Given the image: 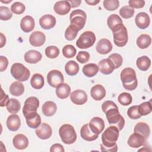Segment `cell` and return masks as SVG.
I'll return each instance as SVG.
<instances>
[{
  "instance_id": "1",
  "label": "cell",
  "mask_w": 152,
  "mask_h": 152,
  "mask_svg": "<svg viewBox=\"0 0 152 152\" xmlns=\"http://www.w3.org/2000/svg\"><path fill=\"white\" fill-rule=\"evenodd\" d=\"M102 109L106 114L109 124L121 131L125 125V119L120 114L116 103L111 100L105 101L102 104Z\"/></svg>"
},
{
  "instance_id": "2",
  "label": "cell",
  "mask_w": 152,
  "mask_h": 152,
  "mask_svg": "<svg viewBox=\"0 0 152 152\" xmlns=\"http://www.w3.org/2000/svg\"><path fill=\"white\" fill-rule=\"evenodd\" d=\"M119 135V131L115 126L107 127L102 135V144H100L102 151L116 152L118 145L116 143Z\"/></svg>"
},
{
  "instance_id": "3",
  "label": "cell",
  "mask_w": 152,
  "mask_h": 152,
  "mask_svg": "<svg viewBox=\"0 0 152 152\" xmlns=\"http://www.w3.org/2000/svg\"><path fill=\"white\" fill-rule=\"evenodd\" d=\"M121 80L123 87L127 90H135L138 86V81L135 70L130 67L124 68L121 72Z\"/></svg>"
},
{
  "instance_id": "4",
  "label": "cell",
  "mask_w": 152,
  "mask_h": 152,
  "mask_svg": "<svg viewBox=\"0 0 152 152\" xmlns=\"http://www.w3.org/2000/svg\"><path fill=\"white\" fill-rule=\"evenodd\" d=\"M113 42L118 47L125 46L128 40V31L126 27L123 24L116 26L112 30Z\"/></svg>"
},
{
  "instance_id": "5",
  "label": "cell",
  "mask_w": 152,
  "mask_h": 152,
  "mask_svg": "<svg viewBox=\"0 0 152 152\" xmlns=\"http://www.w3.org/2000/svg\"><path fill=\"white\" fill-rule=\"evenodd\" d=\"M59 135L62 141L66 144H73L77 140V134L74 128L69 124L62 125L59 128Z\"/></svg>"
},
{
  "instance_id": "6",
  "label": "cell",
  "mask_w": 152,
  "mask_h": 152,
  "mask_svg": "<svg viewBox=\"0 0 152 152\" xmlns=\"http://www.w3.org/2000/svg\"><path fill=\"white\" fill-rule=\"evenodd\" d=\"M11 74L18 81H26L30 75L29 69L21 63H14L12 65Z\"/></svg>"
},
{
  "instance_id": "7",
  "label": "cell",
  "mask_w": 152,
  "mask_h": 152,
  "mask_svg": "<svg viewBox=\"0 0 152 152\" xmlns=\"http://www.w3.org/2000/svg\"><path fill=\"white\" fill-rule=\"evenodd\" d=\"M86 18L87 15L84 11L81 10H74L69 15L70 24L75 26L80 31L84 27Z\"/></svg>"
},
{
  "instance_id": "8",
  "label": "cell",
  "mask_w": 152,
  "mask_h": 152,
  "mask_svg": "<svg viewBox=\"0 0 152 152\" xmlns=\"http://www.w3.org/2000/svg\"><path fill=\"white\" fill-rule=\"evenodd\" d=\"M96 41V36L93 31H86L83 33L76 42L80 49H87L91 47Z\"/></svg>"
},
{
  "instance_id": "9",
  "label": "cell",
  "mask_w": 152,
  "mask_h": 152,
  "mask_svg": "<svg viewBox=\"0 0 152 152\" xmlns=\"http://www.w3.org/2000/svg\"><path fill=\"white\" fill-rule=\"evenodd\" d=\"M47 81L51 87L56 88L59 84L64 83V78L61 71L53 69L48 72L47 75Z\"/></svg>"
},
{
  "instance_id": "10",
  "label": "cell",
  "mask_w": 152,
  "mask_h": 152,
  "mask_svg": "<svg viewBox=\"0 0 152 152\" xmlns=\"http://www.w3.org/2000/svg\"><path fill=\"white\" fill-rule=\"evenodd\" d=\"M39 106V100L37 97L31 96L27 98L24 102L23 108V113L24 117L31 113L36 112Z\"/></svg>"
},
{
  "instance_id": "11",
  "label": "cell",
  "mask_w": 152,
  "mask_h": 152,
  "mask_svg": "<svg viewBox=\"0 0 152 152\" xmlns=\"http://www.w3.org/2000/svg\"><path fill=\"white\" fill-rule=\"evenodd\" d=\"M70 99L77 105H83L87 101V94L84 90H76L70 94Z\"/></svg>"
},
{
  "instance_id": "12",
  "label": "cell",
  "mask_w": 152,
  "mask_h": 152,
  "mask_svg": "<svg viewBox=\"0 0 152 152\" xmlns=\"http://www.w3.org/2000/svg\"><path fill=\"white\" fill-rule=\"evenodd\" d=\"M46 41L45 34L40 31H35L33 32L29 37V42L31 45L34 47H39L42 46Z\"/></svg>"
},
{
  "instance_id": "13",
  "label": "cell",
  "mask_w": 152,
  "mask_h": 152,
  "mask_svg": "<svg viewBox=\"0 0 152 152\" xmlns=\"http://www.w3.org/2000/svg\"><path fill=\"white\" fill-rule=\"evenodd\" d=\"M36 135L41 140H47L49 138L52 134V129L50 126L46 124L43 123L36 128L35 131Z\"/></svg>"
},
{
  "instance_id": "14",
  "label": "cell",
  "mask_w": 152,
  "mask_h": 152,
  "mask_svg": "<svg viewBox=\"0 0 152 152\" xmlns=\"http://www.w3.org/2000/svg\"><path fill=\"white\" fill-rule=\"evenodd\" d=\"M89 127L91 130L95 134H99L104 128V122L100 117H93L88 124Z\"/></svg>"
},
{
  "instance_id": "15",
  "label": "cell",
  "mask_w": 152,
  "mask_h": 152,
  "mask_svg": "<svg viewBox=\"0 0 152 152\" xmlns=\"http://www.w3.org/2000/svg\"><path fill=\"white\" fill-rule=\"evenodd\" d=\"M146 140H147L140 134L134 132L129 137L128 144L132 148H139L145 144Z\"/></svg>"
},
{
  "instance_id": "16",
  "label": "cell",
  "mask_w": 152,
  "mask_h": 152,
  "mask_svg": "<svg viewBox=\"0 0 152 152\" xmlns=\"http://www.w3.org/2000/svg\"><path fill=\"white\" fill-rule=\"evenodd\" d=\"M135 22L136 26L139 28L145 29L149 26L150 24V18L146 12H141L136 15Z\"/></svg>"
},
{
  "instance_id": "17",
  "label": "cell",
  "mask_w": 152,
  "mask_h": 152,
  "mask_svg": "<svg viewBox=\"0 0 152 152\" xmlns=\"http://www.w3.org/2000/svg\"><path fill=\"white\" fill-rule=\"evenodd\" d=\"M39 24L43 29L49 30L55 26L56 18L50 14L44 15L39 19Z\"/></svg>"
},
{
  "instance_id": "18",
  "label": "cell",
  "mask_w": 152,
  "mask_h": 152,
  "mask_svg": "<svg viewBox=\"0 0 152 152\" xmlns=\"http://www.w3.org/2000/svg\"><path fill=\"white\" fill-rule=\"evenodd\" d=\"M96 49L98 53L104 55L108 53L112 50V45L108 39H102L97 43Z\"/></svg>"
},
{
  "instance_id": "19",
  "label": "cell",
  "mask_w": 152,
  "mask_h": 152,
  "mask_svg": "<svg viewBox=\"0 0 152 152\" xmlns=\"http://www.w3.org/2000/svg\"><path fill=\"white\" fill-rule=\"evenodd\" d=\"M14 147L18 150H24L28 145V140L27 137L23 134H17L12 140Z\"/></svg>"
},
{
  "instance_id": "20",
  "label": "cell",
  "mask_w": 152,
  "mask_h": 152,
  "mask_svg": "<svg viewBox=\"0 0 152 152\" xmlns=\"http://www.w3.org/2000/svg\"><path fill=\"white\" fill-rule=\"evenodd\" d=\"M71 8V5L68 1H60L55 4L53 10L57 14L64 15L69 12Z\"/></svg>"
},
{
  "instance_id": "21",
  "label": "cell",
  "mask_w": 152,
  "mask_h": 152,
  "mask_svg": "<svg viewBox=\"0 0 152 152\" xmlns=\"http://www.w3.org/2000/svg\"><path fill=\"white\" fill-rule=\"evenodd\" d=\"M80 135L81 138L87 141H92L96 140L99 137V134L94 133L89 127L88 124L84 125L80 130Z\"/></svg>"
},
{
  "instance_id": "22",
  "label": "cell",
  "mask_w": 152,
  "mask_h": 152,
  "mask_svg": "<svg viewBox=\"0 0 152 152\" xmlns=\"http://www.w3.org/2000/svg\"><path fill=\"white\" fill-rule=\"evenodd\" d=\"M98 67L100 72L104 75L110 74L115 69L112 62L108 58L100 61L98 64Z\"/></svg>"
},
{
  "instance_id": "23",
  "label": "cell",
  "mask_w": 152,
  "mask_h": 152,
  "mask_svg": "<svg viewBox=\"0 0 152 152\" xmlns=\"http://www.w3.org/2000/svg\"><path fill=\"white\" fill-rule=\"evenodd\" d=\"M27 125L28 127L36 129L41 124L40 116L36 112L31 113L25 116Z\"/></svg>"
},
{
  "instance_id": "24",
  "label": "cell",
  "mask_w": 152,
  "mask_h": 152,
  "mask_svg": "<svg viewBox=\"0 0 152 152\" xmlns=\"http://www.w3.org/2000/svg\"><path fill=\"white\" fill-rule=\"evenodd\" d=\"M35 26L34 18L30 15L24 17L20 22V27L25 33H28L32 31Z\"/></svg>"
},
{
  "instance_id": "25",
  "label": "cell",
  "mask_w": 152,
  "mask_h": 152,
  "mask_svg": "<svg viewBox=\"0 0 152 152\" xmlns=\"http://www.w3.org/2000/svg\"><path fill=\"white\" fill-rule=\"evenodd\" d=\"M6 124L9 130L16 131L21 126V120L17 115L12 114L8 117Z\"/></svg>"
},
{
  "instance_id": "26",
  "label": "cell",
  "mask_w": 152,
  "mask_h": 152,
  "mask_svg": "<svg viewBox=\"0 0 152 152\" xmlns=\"http://www.w3.org/2000/svg\"><path fill=\"white\" fill-rule=\"evenodd\" d=\"M90 94L94 100L99 101L105 97L106 90L101 84H96L91 88Z\"/></svg>"
},
{
  "instance_id": "27",
  "label": "cell",
  "mask_w": 152,
  "mask_h": 152,
  "mask_svg": "<svg viewBox=\"0 0 152 152\" xmlns=\"http://www.w3.org/2000/svg\"><path fill=\"white\" fill-rule=\"evenodd\" d=\"M24 60L26 62L30 64H36L39 62L42 58V55L37 50H30L25 53Z\"/></svg>"
},
{
  "instance_id": "28",
  "label": "cell",
  "mask_w": 152,
  "mask_h": 152,
  "mask_svg": "<svg viewBox=\"0 0 152 152\" xmlns=\"http://www.w3.org/2000/svg\"><path fill=\"white\" fill-rule=\"evenodd\" d=\"M134 132L140 134L147 140L150 134V126L145 122H138L134 126Z\"/></svg>"
},
{
  "instance_id": "29",
  "label": "cell",
  "mask_w": 152,
  "mask_h": 152,
  "mask_svg": "<svg viewBox=\"0 0 152 152\" xmlns=\"http://www.w3.org/2000/svg\"><path fill=\"white\" fill-rule=\"evenodd\" d=\"M56 94L57 97L61 99L67 98L71 93L70 86L66 83H62L59 84L56 88Z\"/></svg>"
},
{
  "instance_id": "30",
  "label": "cell",
  "mask_w": 152,
  "mask_h": 152,
  "mask_svg": "<svg viewBox=\"0 0 152 152\" xmlns=\"http://www.w3.org/2000/svg\"><path fill=\"white\" fill-rule=\"evenodd\" d=\"M56 110L57 106L56 103L52 101L46 102L42 107L43 114L46 116H53L56 113Z\"/></svg>"
},
{
  "instance_id": "31",
  "label": "cell",
  "mask_w": 152,
  "mask_h": 152,
  "mask_svg": "<svg viewBox=\"0 0 152 152\" xmlns=\"http://www.w3.org/2000/svg\"><path fill=\"white\" fill-rule=\"evenodd\" d=\"M99 71L98 65L94 63L86 64L83 68V74L87 77H93L97 74Z\"/></svg>"
},
{
  "instance_id": "32",
  "label": "cell",
  "mask_w": 152,
  "mask_h": 152,
  "mask_svg": "<svg viewBox=\"0 0 152 152\" xmlns=\"http://www.w3.org/2000/svg\"><path fill=\"white\" fill-rule=\"evenodd\" d=\"M24 87L20 81H14L10 87V93L14 96H20L24 93Z\"/></svg>"
},
{
  "instance_id": "33",
  "label": "cell",
  "mask_w": 152,
  "mask_h": 152,
  "mask_svg": "<svg viewBox=\"0 0 152 152\" xmlns=\"http://www.w3.org/2000/svg\"><path fill=\"white\" fill-rule=\"evenodd\" d=\"M30 84L31 87L34 89H40L45 84L44 78L40 74H34L30 80Z\"/></svg>"
},
{
  "instance_id": "34",
  "label": "cell",
  "mask_w": 152,
  "mask_h": 152,
  "mask_svg": "<svg viewBox=\"0 0 152 152\" xmlns=\"http://www.w3.org/2000/svg\"><path fill=\"white\" fill-rule=\"evenodd\" d=\"M136 43L139 48L146 49L151 45V38L148 34H142L137 39Z\"/></svg>"
},
{
  "instance_id": "35",
  "label": "cell",
  "mask_w": 152,
  "mask_h": 152,
  "mask_svg": "<svg viewBox=\"0 0 152 152\" xmlns=\"http://www.w3.org/2000/svg\"><path fill=\"white\" fill-rule=\"evenodd\" d=\"M6 107L7 110L12 113L15 114L19 112L21 108V104L20 102L16 99H10L7 103Z\"/></svg>"
},
{
  "instance_id": "36",
  "label": "cell",
  "mask_w": 152,
  "mask_h": 152,
  "mask_svg": "<svg viewBox=\"0 0 152 152\" xmlns=\"http://www.w3.org/2000/svg\"><path fill=\"white\" fill-rule=\"evenodd\" d=\"M136 65L140 70L145 71L151 65V60L147 56H140L137 59Z\"/></svg>"
},
{
  "instance_id": "37",
  "label": "cell",
  "mask_w": 152,
  "mask_h": 152,
  "mask_svg": "<svg viewBox=\"0 0 152 152\" xmlns=\"http://www.w3.org/2000/svg\"><path fill=\"white\" fill-rule=\"evenodd\" d=\"M65 71L68 75H75L79 71V65L75 61H69L65 64Z\"/></svg>"
},
{
  "instance_id": "38",
  "label": "cell",
  "mask_w": 152,
  "mask_h": 152,
  "mask_svg": "<svg viewBox=\"0 0 152 152\" xmlns=\"http://www.w3.org/2000/svg\"><path fill=\"white\" fill-rule=\"evenodd\" d=\"M107 24L109 28L112 30L116 26L122 24V20L121 17L117 14H111L107 18Z\"/></svg>"
},
{
  "instance_id": "39",
  "label": "cell",
  "mask_w": 152,
  "mask_h": 152,
  "mask_svg": "<svg viewBox=\"0 0 152 152\" xmlns=\"http://www.w3.org/2000/svg\"><path fill=\"white\" fill-rule=\"evenodd\" d=\"M79 30L74 26L69 25L65 31V37L66 40L71 41L75 39Z\"/></svg>"
},
{
  "instance_id": "40",
  "label": "cell",
  "mask_w": 152,
  "mask_h": 152,
  "mask_svg": "<svg viewBox=\"0 0 152 152\" xmlns=\"http://www.w3.org/2000/svg\"><path fill=\"white\" fill-rule=\"evenodd\" d=\"M152 111L151 102H145L138 106V112L141 116H145Z\"/></svg>"
},
{
  "instance_id": "41",
  "label": "cell",
  "mask_w": 152,
  "mask_h": 152,
  "mask_svg": "<svg viewBox=\"0 0 152 152\" xmlns=\"http://www.w3.org/2000/svg\"><path fill=\"white\" fill-rule=\"evenodd\" d=\"M118 100L122 106H128L132 103V97L129 93L124 92L118 96Z\"/></svg>"
},
{
  "instance_id": "42",
  "label": "cell",
  "mask_w": 152,
  "mask_h": 152,
  "mask_svg": "<svg viewBox=\"0 0 152 152\" xmlns=\"http://www.w3.org/2000/svg\"><path fill=\"white\" fill-rule=\"evenodd\" d=\"M134 9L128 5L122 7L119 10V15L121 17L125 19L131 18L134 15Z\"/></svg>"
},
{
  "instance_id": "43",
  "label": "cell",
  "mask_w": 152,
  "mask_h": 152,
  "mask_svg": "<svg viewBox=\"0 0 152 152\" xmlns=\"http://www.w3.org/2000/svg\"><path fill=\"white\" fill-rule=\"evenodd\" d=\"M77 50L71 45H66L62 48V54L66 58H73L76 55Z\"/></svg>"
},
{
  "instance_id": "44",
  "label": "cell",
  "mask_w": 152,
  "mask_h": 152,
  "mask_svg": "<svg viewBox=\"0 0 152 152\" xmlns=\"http://www.w3.org/2000/svg\"><path fill=\"white\" fill-rule=\"evenodd\" d=\"M108 59L112 62L115 69L119 68L123 62V58L122 56L119 53H112L108 57Z\"/></svg>"
},
{
  "instance_id": "45",
  "label": "cell",
  "mask_w": 152,
  "mask_h": 152,
  "mask_svg": "<svg viewBox=\"0 0 152 152\" xmlns=\"http://www.w3.org/2000/svg\"><path fill=\"white\" fill-rule=\"evenodd\" d=\"M59 49L55 46H49L45 49L46 56L50 59H54L58 56Z\"/></svg>"
},
{
  "instance_id": "46",
  "label": "cell",
  "mask_w": 152,
  "mask_h": 152,
  "mask_svg": "<svg viewBox=\"0 0 152 152\" xmlns=\"http://www.w3.org/2000/svg\"><path fill=\"white\" fill-rule=\"evenodd\" d=\"M104 8L108 11H115L119 6L118 0H104L103 2Z\"/></svg>"
},
{
  "instance_id": "47",
  "label": "cell",
  "mask_w": 152,
  "mask_h": 152,
  "mask_svg": "<svg viewBox=\"0 0 152 152\" xmlns=\"http://www.w3.org/2000/svg\"><path fill=\"white\" fill-rule=\"evenodd\" d=\"M12 17V13L9 8L4 6L0 7V19L2 21H7Z\"/></svg>"
},
{
  "instance_id": "48",
  "label": "cell",
  "mask_w": 152,
  "mask_h": 152,
  "mask_svg": "<svg viewBox=\"0 0 152 152\" xmlns=\"http://www.w3.org/2000/svg\"><path fill=\"white\" fill-rule=\"evenodd\" d=\"M26 9L25 5L20 2H15L11 6V10L12 12L15 14H23Z\"/></svg>"
},
{
  "instance_id": "49",
  "label": "cell",
  "mask_w": 152,
  "mask_h": 152,
  "mask_svg": "<svg viewBox=\"0 0 152 152\" xmlns=\"http://www.w3.org/2000/svg\"><path fill=\"white\" fill-rule=\"evenodd\" d=\"M127 115L132 119H137L141 117V115L138 112V106L137 105L130 107L127 110Z\"/></svg>"
},
{
  "instance_id": "50",
  "label": "cell",
  "mask_w": 152,
  "mask_h": 152,
  "mask_svg": "<svg viewBox=\"0 0 152 152\" xmlns=\"http://www.w3.org/2000/svg\"><path fill=\"white\" fill-rule=\"evenodd\" d=\"M76 59L80 63L85 64L88 61L90 54L86 51H80L76 56Z\"/></svg>"
},
{
  "instance_id": "51",
  "label": "cell",
  "mask_w": 152,
  "mask_h": 152,
  "mask_svg": "<svg viewBox=\"0 0 152 152\" xmlns=\"http://www.w3.org/2000/svg\"><path fill=\"white\" fill-rule=\"evenodd\" d=\"M129 6L132 8H142L145 5L144 0H130L128 1Z\"/></svg>"
},
{
  "instance_id": "52",
  "label": "cell",
  "mask_w": 152,
  "mask_h": 152,
  "mask_svg": "<svg viewBox=\"0 0 152 152\" xmlns=\"http://www.w3.org/2000/svg\"><path fill=\"white\" fill-rule=\"evenodd\" d=\"M8 59L4 56H0V71L1 72L5 71L8 66Z\"/></svg>"
},
{
  "instance_id": "53",
  "label": "cell",
  "mask_w": 152,
  "mask_h": 152,
  "mask_svg": "<svg viewBox=\"0 0 152 152\" xmlns=\"http://www.w3.org/2000/svg\"><path fill=\"white\" fill-rule=\"evenodd\" d=\"M8 96L7 95L4 93L2 88H1V102H0V106L4 107L7 105V102H8Z\"/></svg>"
},
{
  "instance_id": "54",
  "label": "cell",
  "mask_w": 152,
  "mask_h": 152,
  "mask_svg": "<svg viewBox=\"0 0 152 152\" xmlns=\"http://www.w3.org/2000/svg\"><path fill=\"white\" fill-rule=\"evenodd\" d=\"M65 151L64 147L60 144H54L52 145L50 148V151H60V152H64Z\"/></svg>"
},
{
  "instance_id": "55",
  "label": "cell",
  "mask_w": 152,
  "mask_h": 152,
  "mask_svg": "<svg viewBox=\"0 0 152 152\" xmlns=\"http://www.w3.org/2000/svg\"><path fill=\"white\" fill-rule=\"evenodd\" d=\"M68 1L69 3L71 8L78 7V6H80V5L81 3V0H69V1Z\"/></svg>"
},
{
  "instance_id": "56",
  "label": "cell",
  "mask_w": 152,
  "mask_h": 152,
  "mask_svg": "<svg viewBox=\"0 0 152 152\" xmlns=\"http://www.w3.org/2000/svg\"><path fill=\"white\" fill-rule=\"evenodd\" d=\"M6 43V37L3 34V33H1V48H2Z\"/></svg>"
},
{
  "instance_id": "57",
  "label": "cell",
  "mask_w": 152,
  "mask_h": 152,
  "mask_svg": "<svg viewBox=\"0 0 152 152\" xmlns=\"http://www.w3.org/2000/svg\"><path fill=\"white\" fill-rule=\"evenodd\" d=\"M86 3H87V4L90 5H97L100 1L99 0H90V1H85Z\"/></svg>"
},
{
  "instance_id": "58",
  "label": "cell",
  "mask_w": 152,
  "mask_h": 152,
  "mask_svg": "<svg viewBox=\"0 0 152 152\" xmlns=\"http://www.w3.org/2000/svg\"><path fill=\"white\" fill-rule=\"evenodd\" d=\"M1 2H2V3H9V2H12V0L8 1H2V0H1Z\"/></svg>"
}]
</instances>
